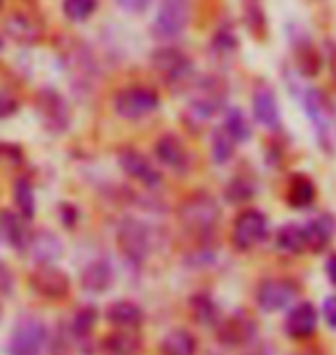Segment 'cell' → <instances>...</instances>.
I'll return each instance as SVG.
<instances>
[{"label":"cell","instance_id":"obj_24","mask_svg":"<svg viewBox=\"0 0 336 355\" xmlns=\"http://www.w3.org/2000/svg\"><path fill=\"white\" fill-rule=\"evenodd\" d=\"M106 318H109L113 325H118V328H139L145 314H143V309L136 302L118 300L106 309Z\"/></svg>","mask_w":336,"mask_h":355},{"label":"cell","instance_id":"obj_16","mask_svg":"<svg viewBox=\"0 0 336 355\" xmlns=\"http://www.w3.org/2000/svg\"><path fill=\"white\" fill-rule=\"evenodd\" d=\"M5 33H7V37L14 40L17 44L30 46V44H35V42L42 40V35H44V26H42L39 19H35L33 14L17 12L5 21Z\"/></svg>","mask_w":336,"mask_h":355},{"label":"cell","instance_id":"obj_31","mask_svg":"<svg viewBox=\"0 0 336 355\" xmlns=\"http://www.w3.org/2000/svg\"><path fill=\"white\" fill-rule=\"evenodd\" d=\"M224 127L228 130V134L238 141V144H245V141H249V137H251L249 120L240 109H228L226 118H224Z\"/></svg>","mask_w":336,"mask_h":355},{"label":"cell","instance_id":"obj_33","mask_svg":"<svg viewBox=\"0 0 336 355\" xmlns=\"http://www.w3.org/2000/svg\"><path fill=\"white\" fill-rule=\"evenodd\" d=\"M256 194V184L251 178L238 175L226 184V201L231 203H245Z\"/></svg>","mask_w":336,"mask_h":355},{"label":"cell","instance_id":"obj_28","mask_svg":"<svg viewBox=\"0 0 336 355\" xmlns=\"http://www.w3.org/2000/svg\"><path fill=\"white\" fill-rule=\"evenodd\" d=\"M240 144L235 141L231 134H228V130L224 125L217 127L214 130V137H212V159L214 164H226V162H231V157L235 155V148H238Z\"/></svg>","mask_w":336,"mask_h":355},{"label":"cell","instance_id":"obj_21","mask_svg":"<svg viewBox=\"0 0 336 355\" xmlns=\"http://www.w3.org/2000/svg\"><path fill=\"white\" fill-rule=\"evenodd\" d=\"M306 233V252H323L332 243L336 233V222L332 215H318L304 224Z\"/></svg>","mask_w":336,"mask_h":355},{"label":"cell","instance_id":"obj_42","mask_svg":"<svg viewBox=\"0 0 336 355\" xmlns=\"http://www.w3.org/2000/svg\"><path fill=\"white\" fill-rule=\"evenodd\" d=\"M0 5H3V0H0Z\"/></svg>","mask_w":336,"mask_h":355},{"label":"cell","instance_id":"obj_4","mask_svg":"<svg viewBox=\"0 0 336 355\" xmlns=\"http://www.w3.org/2000/svg\"><path fill=\"white\" fill-rule=\"evenodd\" d=\"M226 99H228L226 83L217 79V76H205V79L196 83L194 92H191L187 113L196 123H207V120L214 118L224 109Z\"/></svg>","mask_w":336,"mask_h":355},{"label":"cell","instance_id":"obj_27","mask_svg":"<svg viewBox=\"0 0 336 355\" xmlns=\"http://www.w3.org/2000/svg\"><path fill=\"white\" fill-rule=\"evenodd\" d=\"M285 198L292 208H306V205L313 203L316 198V184H313L306 175H292L288 182V189H285Z\"/></svg>","mask_w":336,"mask_h":355},{"label":"cell","instance_id":"obj_34","mask_svg":"<svg viewBox=\"0 0 336 355\" xmlns=\"http://www.w3.org/2000/svg\"><path fill=\"white\" fill-rule=\"evenodd\" d=\"M97 10V0H62V12L69 21H85Z\"/></svg>","mask_w":336,"mask_h":355},{"label":"cell","instance_id":"obj_20","mask_svg":"<svg viewBox=\"0 0 336 355\" xmlns=\"http://www.w3.org/2000/svg\"><path fill=\"white\" fill-rule=\"evenodd\" d=\"M113 279H116V270L106 259H97L83 268L81 272V286L90 293H104L113 286Z\"/></svg>","mask_w":336,"mask_h":355},{"label":"cell","instance_id":"obj_1","mask_svg":"<svg viewBox=\"0 0 336 355\" xmlns=\"http://www.w3.org/2000/svg\"><path fill=\"white\" fill-rule=\"evenodd\" d=\"M177 222L189 236H194L196 240H205L214 236L217 226L221 222V208L217 203V198L210 194H189L184 201L177 205Z\"/></svg>","mask_w":336,"mask_h":355},{"label":"cell","instance_id":"obj_9","mask_svg":"<svg viewBox=\"0 0 336 355\" xmlns=\"http://www.w3.org/2000/svg\"><path fill=\"white\" fill-rule=\"evenodd\" d=\"M189 21V0H161L159 12L152 21V35L157 40L180 37Z\"/></svg>","mask_w":336,"mask_h":355},{"label":"cell","instance_id":"obj_41","mask_svg":"<svg viewBox=\"0 0 336 355\" xmlns=\"http://www.w3.org/2000/svg\"><path fill=\"white\" fill-rule=\"evenodd\" d=\"M0 51H3V37H0Z\"/></svg>","mask_w":336,"mask_h":355},{"label":"cell","instance_id":"obj_17","mask_svg":"<svg viewBox=\"0 0 336 355\" xmlns=\"http://www.w3.org/2000/svg\"><path fill=\"white\" fill-rule=\"evenodd\" d=\"M318 328V309L311 302H297L290 309L288 318H285V335L292 339H306L311 337Z\"/></svg>","mask_w":336,"mask_h":355},{"label":"cell","instance_id":"obj_35","mask_svg":"<svg viewBox=\"0 0 336 355\" xmlns=\"http://www.w3.org/2000/svg\"><path fill=\"white\" fill-rule=\"evenodd\" d=\"M235 46H238V37H235L233 28L221 26L212 37V51L217 55H228L235 51Z\"/></svg>","mask_w":336,"mask_h":355},{"label":"cell","instance_id":"obj_19","mask_svg":"<svg viewBox=\"0 0 336 355\" xmlns=\"http://www.w3.org/2000/svg\"><path fill=\"white\" fill-rule=\"evenodd\" d=\"M254 118H256V123L272 132L278 130V125H281L276 95L269 86H258L254 90Z\"/></svg>","mask_w":336,"mask_h":355},{"label":"cell","instance_id":"obj_22","mask_svg":"<svg viewBox=\"0 0 336 355\" xmlns=\"http://www.w3.org/2000/svg\"><path fill=\"white\" fill-rule=\"evenodd\" d=\"M26 222L28 219L24 215H19V212L5 210L3 215H0V226H3L7 240H10V245L19 252H26L28 247H30V240H33V233H30V229H28Z\"/></svg>","mask_w":336,"mask_h":355},{"label":"cell","instance_id":"obj_38","mask_svg":"<svg viewBox=\"0 0 336 355\" xmlns=\"http://www.w3.org/2000/svg\"><path fill=\"white\" fill-rule=\"evenodd\" d=\"M323 316H325L327 325L336 330V295H330L325 300V304H323Z\"/></svg>","mask_w":336,"mask_h":355},{"label":"cell","instance_id":"obj_15","mask_svg":"<svg viewBox=\"0 0 336 355\" xmlns=\"http://www.w3.org/2000/svg\"><path fill=\"white\" fill-rule=\"evenodd\" d=\"M30 284L39 295L51 297V300H58V297H65L69 293V277L51 263H42L35 270Z\"/></svg>","mask_w":336,"mask_h":355},{"label":"cell","instance_id":"obj_26","mask_svg":"<svg viewBox=\"0 0 336 355\" xmlns=\"http://www.w3.org/2000/svg\"><path fill=\"white\" fill-rule=\"evenodd\" d=\"M196 349H198L196 337L184 328L170 330L168 335L161 339V346H159L161 355H196Z\"/></svg>","mask_w":336,"mask_h":355},{"label":"cell","instance_id":"obj_29","mask_svg":"<svg viewBox=\"0 0 336 355\" xmlns=\"http://www.w3.org/2000/svg\"><path fill=\"white\" fill-rule=\"evenodd\" d=\"M30 247L37 257L39 263H53L55 259L60 257L62 247H60V240L51 236V233H39V236H33L30 240Z\"/></svg>","mask_w":336,"mask_h":355},{"label":"cell","instance_id":"obj_18","mask_svg":"<svg viewBox=\"0 0 336 355\" xmlns=\"http://www.w3.org/2000/svg\"><path fill=\"white\" fill-rule=\"evenodd\" d=\"M143 349H145V342L136 328H118L102 339L104 355H143Z\"/></svg>","mask_w":336,"mask_h":355},{"label":"cell","instance_id":"obj_36","mask_svg":"<svg viewBox=\"0 0 336 355\" xmlns=\"http://www.w3.org/2000/svg\"><path fill=\"white\" fill-rule=\"evenodd\" d=\"M0 164H7V166L21 164V150H19V148L10 146V144H0Z\"/></svg>","mask_w":336,"mask_h":355},{"label":"cell","instance_id":"obj_39","mask_svg":"<svg viewBox=\"0 0 336 355\" xmlns=\"http://www.w3.org/2000/svg\"><path fill=\"white\" fill-rule=\"evenodd\" d=\"M116 3L123 7L125 12L139 14V12H145V7L150 5V0H116Z\"/></svg>","mask_w":336,"mask_h":355},{"label":"cell","instance_id":"obj_6","mask_svg":"<svg viewBox=\"0 0 336 355\" xmlns=\"http://www.w3.org/2000/svg\"><path fill=\"white\" fill-rule=\"evenodd\" d=\"M159 109V92L148 86H130L113 95V111L120 118L136 120Z\"/></svg>","mask_w":336,"mask_h":355},{"label":"cell","instance_id":"obj_13","mask_svg":"<svg viewBox=\"0 0 336 355\" xmlns=\"http://www.w3.org/2000/svg\"><path fill=\"white\" fill-rule=\"evenodd\" d=\"M37 111L42 123L48 132H65L69 127V106L65 102V97L55 90H42L37 97Z\"/></svg>","mask_w":336,"mask_h":355},{"label":"cell","instance_id":"obj_25","mask_svg":"<svg viewBox=\"0 0 336 355\" xmlns=\"http://www.w3.org/2000/svg\"><path fill=\"white\" fill-rule=\"evenodd\" d=\"M276 250L283 254H290V257H297V254L306 252V233L302 224H285L276 231Z\"/></svg>","mask_w":336,"mask_h":355},{"label":"cell","instance_id":"obj_32","mask_svg":"<svg viewBox=\"0 0 336 355\" xmlns=\"http://www.w3.org/2000/svg\"><path fill=\"white\" fill-rule=\"evenodd\" d=\"M97 325V309L95 307H81L74 314V321H71V335H74L78 342L90 337V332L95 330Z\"/></svg>","mask_w":336,"mask_h":355},{"label":"cell","instance_id":"obj_23","mask_svg":"<svg viewBox=\"0 0 336 355\" xmlns=\"http://www.w3.org/2000/svg\"><path fill=\"white\" fill-rule=\"evenodd\" d=\"M189 314L198 325H205V328H217L221 321L219 304L207 293H196L189 297Z\"/></svg>","mask_w":336,"mask_h":355},{"label":"cell","instance_id":"obj_3","mask_svg":"<svg viewBox=\"0 0 336 355\" xmlns=\"http://www.w3.org/2000/svg\"><path fill=\"white\" fill-rule=\"evenodd\" d=\"M302 106L311 120L318 146L323 148L325 153H332L334 150V111H332L330 99L316 88H306L302 95Z\"/></svg>","mask_w":336,"mask_h":355},{"label":"cell","instance_id":"obj_7","mask_svg":"<svg viewBox=\"0 0 336 355\" xmlns=\"http://www.w3.org/2000/svg\"><path fill=\"white\" fill-rule=\"evenodd\" d=\"M48 342L46 325L35 316L21 318L19 325L12 332L10 355H44Z\"/></svg>","mask_w":336,"mask_h":355},{"label":"cell","instance_id":"obj_5","mask_svg":"<svg viewBox=\"0 0 336 355\" xmlns=\"http://www.w3.org/2000/svg\"><path fill=\"white\" fill-rule=\"evenodd\" d=\"M150 65L163 81L173 86H184L189 83L191 74H194V62L182 49L175 46H159L157 51L150 55Z\"/></svg>","mask_w":336,"mask_h":355},{"label":"cell","instance_id":"obj_2","mask_svg":"<svg viewBox=\"0 0 336 355\" xmlns=\"http://www.w3.org/2000/svg\"><path fill=\"white\" fill-rule=\"evenodd\" d=\"M116 243L123 252V257L134 266L145 263L148 257L152 254V231L145 222L136 217H125L118 224Z\"/></svg>","mask_w":336,"mask_h":355},{"label":"cell","instance_id":"obj_11","mask_svg":"<svg viewBox=\"0 0 336 355\" xmlns=\"http://www.w3.org/2000/svg\"><path fill=\"white\" fill-rule=\"evenodd\" d=\"M217 339L221 346H228V349H238V346L249 344L251 339H256V332H258V325L249 314L245 311H235L228 318H221L217 328Z\"/></svg>","mask_w":336,"mask_h":355},{"label":"cell","instance_id":"obj_12","mask_svg":"<svg viewBox=\"0 0 336 355\" xmlns=\"http://www.w3.org/2000/svg\"><path fill=\"white\" fill-rule=\"evenodd\" d=\"M118 162H120V166H123V171L130 175L132 180L143 184V187L154 189L161 184V173L157 171L152 162H150L141 150H136V148H120Z\"/></svg>","mask_w":336,"mask_h":355},{"label":"cell","instance_id":"obj_37","mask_svg":"<svg viewBox=\"0 0 336 355\" xmlns=\"http://www.w3.org/2000/svg\"><path fill=\"white\" fill-rule=\"evenodd\" d=\"M17 109H19V99L14 95H10L7 90H0V118L12 116Z\"/></svg>","mask_w":336,"mask_h":355},{"label":"cell","instance_id":"obj_8","mask_svg":"<svg viewBox=\"0 0 336 355\" xmlns=\"http://www.w3.org/2000/svg\"><path fill=\"white\" fill-rule=\"evenodd\" d=\"M267 217L260 210H242L233 222V245L235 250L249 252L254 247H258L263 240L267 238Z\"/></svg>","mask_w":336,"mask_h":355},{"label":"cell","instance_id":"obj_14","mask_svg":"<svg viewBox=\"0 0 336 355\" xmlns=\"http://www.w3.org/2000/svg\"><path fill=\"white\" fill-rule=\"evenodd\" d=\"M154 157L161 166H166L173 173H187L191 166V155L187 146L175 134H163L154 144Z\"/></svg>","mask_w":336,"mask_h":355},{"label":"cell","instance_id":"obj_30","mask_svg":"<svg viewBox=\"0 0 336 355\" xmlns=\"http://www.w3.org/2000/svg\"><path fill=\"white\" fill-rule=\"evenodd\" d=\"M14 205H17L19 215H24L26 219H33L35 215V189H33V182L28 178H19L14 182Z\"/></svg>","mask_w":336,"mask_h":355},{"label":"cell","instance_id":"obj_40","mask_svg":"<svg viewBox=\"0 0 336 355\" xmlns=\"http://www.w3.org/2000/svg\"><path fill=\"white\" fill-rule=\"evenodd\" d=\"M327 277H330L332 286H336V252L330 254V259H327Z\"/></svg>","mask_w":336,"mask_h":355},{"label":"cell","instance_id":"obj_10","mask_svg":"<svg viewBox=\"0 0 336 355\" xmlns=\"http://www.w3.org/2000/svg\"><path fill=\"white\" fill-rule=\"evenodd\" d=\"M295 297H297V284L283 279V277H272V279L260 282L258 291H256V302L267 314L285 309Z\"/></svg>","mask_w":336,"mask_h":355}]
</instances>
